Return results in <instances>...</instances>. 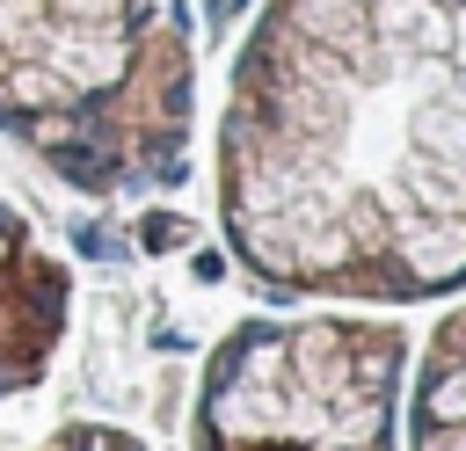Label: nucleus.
I'll return each mask as SVG.
<instances>
[{
    "label": "nucleus",
    "instance_id": "obj_3",
    "mask_svg": "<svg viewBox=\"0 0 466 451\" xmlns=\"http://www.w3.org/2000/svg\"><path fill=\"white\" fill-rule=\"evenodd\" d=\"M415 335L371 306L240 320L197 378L189 451H400Z\"/></svg>",
    "mask_w": 466,
    "mask_h": 451
},
{
    "label": "nucleus",
    "instance_id": "obj_2",
    "mask_svg": "<svg viewBox=\"0 0 466 451\" xmlns=\"http://www.w3.org/2000/svg\"><path fill=\"white\" fill-rule=\"evenodd\" d=\"M0 138L73 196L131 204L189 175V0H0Z\"/></svg>",
    "mask_w": 466,
    "mask_h": 451
},
{
    "label": "nucleus",
    "instance_id": "obj_5",
    "mask_svg": "<svg viewBox=\"0 0 466 451\" xmlns=\"http://www.w3.org/2000/svg\"><path fill=\"white\" fill-rule=\"evenodd\" d=\"M408 444L400 451H466V298L437 313V327L408 356Z\"/></svg>",
    "mask_w": 466,
    "mask_h": 451
},
{
    "label": "nucleus",
    "instance_id": "obj_4",
    "mask_svg": "<svg viewBox=\"0 0 466 451\" xmlns=\"http://www.w3.org/2000/svg\"><path fill=\"white\" fill-rule=\"evenodd\" d=\"M73 320V269L66 255L29 226L22 204L0 196V400L29 393L51 356L66 349Z\"/></svg>",
    "mask_w": 466,
    "mask_h": 451
},
{
    "label": "nucleus",
    "instance_id": "obj_1",
    "mask_svg": "<svg viewBox=\"0 0 466 451\" xmlns=\"http://www.w3.org/2000/svg\"><path fill=\"white\" fill-rule=\"evenodd\" d=\"M240 276L306 306L466 291V0H262L211 138Z\"/></svg>",
    "mask_w": 466,
    "mask_h": 451
},
{
    "label": "nucleus",
    "instance_id": "obj_6",
    "mask_svg": "<svg viewBox=\"0 0 466 451\" xmlns=\"http://www.w3.org/2000/svg\"><path fill=\"white\" fill-rule=\"evenodd\" d=\"M29 451H146V444L131 429H116V422H66V429H51Z\"/></svg>",
    "mask_w": 466,
    "mask_h": 451
}]
</instances>
